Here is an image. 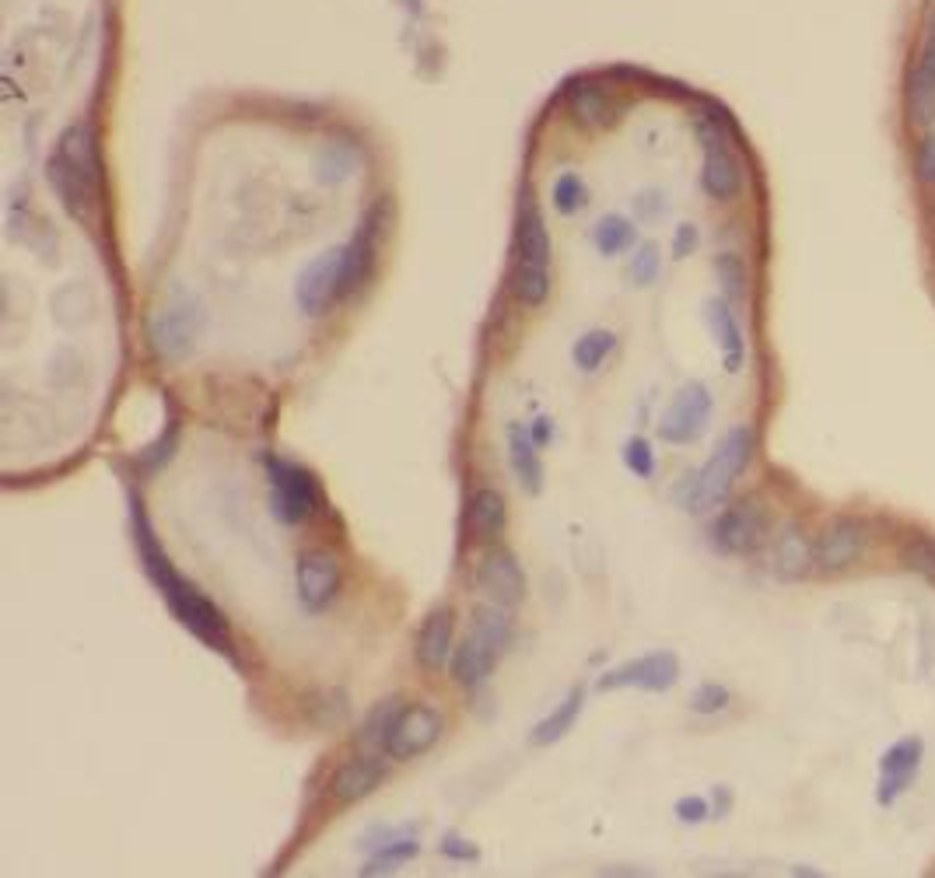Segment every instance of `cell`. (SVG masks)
Returning a JSON list of instances; mask_svg holds the SVG:
<instances>
[{
    "mask_svg": "<svg viewBox=\"0 0 935 878\" xmlns=\"http://www.w3.org/2000/svg\"><path fill=\"white\" fill-rule=\"evenodd\" d=\"M131 532H134V543H137V553H141L144 574L152 577V585L165 598V606L173 609V616L200 640V645L215 648L221 655H231V634H228L225 616L218 613V606L210 603L207 595H200L173 567V561H168L162 543H158L152 522H147V515H144V504H141L137 494H131Z\"/></svg>",
    "mask_w": 935,
    "mask_h": 878,
    "instance_id": "1",
    "label": "cell"
},
{
    "mask_svg": "<svg viewBox=\"0 0 935 878\" xmlns=\"http://www.w3.org/2000/svg\"><path fill=\"white\" fill-rule=\"evenodd\" d=\"M516 249H519V266L512 276V291L526 309H537L550 294V234L543 224V213L529 192L519 200V213H516Z\"/></svg>",
    "mask_w": 935,
    "mask_h": 878,
    "instance_id": "2",
    "label": "cell"
},
{
    "mask_svg": "<svg viewBox=\"0 0 935 878\" xmlns=\"http://www.w3.org/2000/svg\"><path fill=\"white\" fill-rule=\"evenodd\" d=\"M750 456H754V431H750L747 424L729 427L726 438L715 445L711 459L700 466V473L694 477L687 508H690V511H708V508H715V504L726 501V498L733 494V487H736L739 473L747 469Z\"/></svg>",
    "mask_w": 935,
    "mask_h": 878,
    "instance_id": "3",
    "label": "cell"
},
{
    "mask_svg": "<svg viewBox=\"0 0 935 878\" xmlns=\"http://www.w3.org/2000/svg\"><path fill=\"white\" fill-rule=\"evenodd\" d=\"M204 302L189 291L186 284H176L173 294L165 297V305L155 312V318L147 323V333H152V347L162 360L176 364L194 354L197 339L204 333Z\"/></svg>",
    "mask_w": 935,
    "mask_h": 878,
    "instance_id": "4",
    "label": "cell"
},
{
    "mask_svg": "<svg viewBox=\"0 0 935 878\" xmlns=\"http://www.w3.org/2000/svg\"><path fill=\"white\" fill-rule=\"evenodd\" d=\"M267 477H270V511L281 525H302L319 501L315 480L305 473L302 466H291L284 459H267Z\"/></svg>",
    "mask_w": 935,
    "mask_h": 878,
    "instance_id": "5",
    "label": "cell"
},
{
    "mask_svg": "<svg viewBox=\"0 0 935 878\" xmlns=\"http://www.w3.org/2000/svg\"><path fill=\"white\" fill-rule=\"evenodd\" d=\"M340 281H344V245H333L309 260L294 276V305L309 318L326 315L330 305L340 302Z\"/></svg>",
    "mask_w": 935,
    "mask_h": 878,
    "instance_id": "6",
    "label": "cell"
},
{
    "mask_svg": "<svg viewBox=\"0 0 935 878\" xmlns=\"http://www.w3.org/2000/svg\"><path fill=\"white\" fill-rule=\"evenodd\" d=\"M679 679V661L673 651H648L642 658H631L624 666L610 669L600 676L596 687L603 693L610 690H642V693H666Z\"/></svg>",
    "mask_w": 935,
    "mask_h": 878,
    "instance_id": "7",
    "label": "cell"
},
{
    "mask_svg": "<svg viewBox=\"0 0 935 878\" xmlns=\"http://www.w3.org/2000/svg\"><path fill=\"white\" fill-rule=\"evenodd\" d=\"M393 203L389 200H378L375 207H368V213L361 218L354 239L344 245V281H340V302L351 297L357 288H365L368 273L375 266V249H378V234L386 228Z\"/></svg>",
    "mask_w": 935,
    "mask_h": 878,
    "instance_id": "8",
    "label": "cell"
},
{
    "mask_svg": "<svg viewBox=\"0 0 935 878\" xmlns=\"http://www.w3.org/2000/svg\"><path fill=\"white\" fill-rule=\"evenodd\" d=\"M711 420V393L700 381L684 385L658 420V438L666 445H694Z\"/></svg>",
    "mask_w": 935,
    "mask_h": 878,
    "instance_id": "9",
    "label": "cell"
},
{
    "mask_svg": "<svg viewBox=\"0 0 935 878\" xmlns=\"http://www.w3.org/2000/svg\"><path fill=\"white\" fill-rule=\"evenodd\" d=\"M697 137L705 144V168H700V186L711 200H733L739 186H742V168L736 161V155L729 151L726 134L718 130V123L700 119L697 123Z\"/></svg>",
    "mask_w": 935,
    "mask_h": 878,
    "instance_id": "10",
    "label": "cell"
},
{
    "mask_svg": "<svg viewBox=\"0 0 935 878\" xmlns=\"http://www.w3.org/2000/svg\"><path fill=\"white\" fill-rule=\"evenodd\" d=\"M768 540V511L760 501H739L715 522V546L729 556H750Z\"/></svg>",
    "mask_w": 935,
    "mask_h": 878,
    "instance_id": "11",
    "label": "cell"
},
{
    "mask_svg": "<svg viewBox=\"0 0 935 878\" xmlns=\"http://www.w3.org/2000/svg\"><path fill=\"white\" fill-rule=\"evenodd\" d=\"M925 763V742L922 735H904L880 756V777H876V802L883 808L897 805L904 791L918 781V770Z\"/></svg>",
    "mask_w": 935,
    "mask_h": 878,
    "instance_id": "12",
    "label": "cell"
},
{
    "mask_svg": "<svg viewBox=\"0 0 935 878\" xmlns=\"http://www.w3.org/2000/svg\"><path fill=\"white\" fill-rule=\"evenodd\" d=\"M441 728H445V718L438 707H432V703L403 707V714L396 718L393 735L386 742V753L393 760H414L420 753H428V749L441 739Z\"/></svg>",
    "mask_w": 935,
    "mask_h": 878,
    "instance_id": "13",
    "label": "cell"
},
{
    "mask_svg": "<svg viewBox=\"0 0 935 878\" xmlns=\"http://www.w3.org/2000/svg\"><path fill=\"white\" fill-rule=\"evenodd\" d=\"M907 113L915 126L935 123V0L928 4L918 56L907 77Z\"/></svg>",
    "mask_w": 935,
    "mask_h": 878,
    "instance_id": "14",
    "label": "cell"
},
{
    "mask_svg": "<svg viewBox=\"0 0 935 878\" xmlns=\"http://www.w3.org/2000/svg\"><path fill=\"white\" fill-rule=\"evenodd\" d=\"M46 179L56 192V200L63 203V210L71 213L77 221H89L92 218V207H95V186L98 179H92L84 168H77L67 155L56 151L46 161Z\"/></svg>",
    "mask_w": 935,
    "mask_h": 878,
    "instance_id": "15",
    "label": "cell"
},
{
    "mask_svg": "<svg viewBox=\"0 0 935 878\" xmlns=\"http://www.w3.org/2000/svg\"><path fill=\"white\" fill-rule=\"evenodd\" d=\"M865 543H869L865 525L852 515H841L820 532V540L813 546V564L823 571H844L862 561Z\"/></svg>",
    "mask_w": 935,
    "mask_h": 878,
    "instance_id": "16",
    "label": "cell"
},
{
    "mask_svg": "<svg viewBox=\"0 0 935 878\" xmlns=\"http://www.w3.org/2000/svg\"><path fill=\"white\" fill-rule=\"evenodd\" d=\"M474 582L484 595H491L498 606H516L526 598V571L508 550H487L477 561Z\"/></svg>",
    "mask_w": 935,
    "mask_h": 878,
    "instance_id": "17",
    "label": "cell"
},
{
    "mask_svg": "<svg viewBox=\"0 0 935 878\" xmlns=\"http://www.w3.org/2000/svg\"><path fill=\"white\" fill-rule=\"evenodd\" d=\"M386 774H389V766H386V760H378V753H361L357 760L344 763L330 777V798L336 805H354L361 798H368L372 791L386 781Z\"/></svg>",
    "mask_w": 935,
    "mask_h": 878,
    "instance_id": "18",
    "label": "cell"
},
{
    "mask_svg": "<svg viewBox=\"0 0 935 878\" xmlns=\"http://www.w3.org/2000/svg\"><path fill=\"white\" fill-rule=\"evenodd\" d=\"M340 588V567L326 550H309L299 561V598L309 609H323L333 603Z\"/></svg>",
    "mask_w": 935,
    "mask_h": 878,
    "instance_id": "19",
    "label": "cell"
},
{
    "mask_svg": "<svg viewBox=\"0 0 935 878\" xmlns=\"http://www.w3.org/2000/svg\"><path fill=\"white\" fill-rule=\"evenodd\" d=\"M453 630H456V624H453L449 609H435L420 624L417 640H414V658L424 672H438L453 661Z\"/></svg>",
    "mask_w": 935,
    "mask_h": 878,
    "instance_id": "20",
    "label": "cell"
},
{
    "mask_svg": "<svg viewBox=\"0 0 935 878\" xmlns=\"http://www.w3.org/2000/svg\"><path fill=\"white\" fill-rule=\"evenodd\" d=\"M537 448L540 445L533 441V435H529L522 424L508 427V466H512V473L522 483L526 494H533V498L543 490V466H540Z\"/></svg>",
    "mask_w": 935,
    "mask_h": 878,
    "instance_id": "21",
    "label": "cell"
},
{
    "mask_svg": "<svg viewBox=\"0 0 935 878\" xmlns=\"http://www.w3.org/2000/svg\"><path fill=\"white\" fill-rule=\"evenodd\" d=\"M357 165H361V147L351 137H330L315 155V182L340 186L357 173Z\"/></svg>",
    "mask_w": 935,
    "mask_h": 878,
    "instance_id": "22",
    "label": "cell"
},
{
    "mask_svg": "<svg viewBox=\"0 0 935 878\" xmlns=\"http://www.w3.org/2000/svg\"><path fill=\"white\" fill-rule=\"evenodd\" d=\"M813 564V546L806 540V532L799 525H785V532L778 535L775 546V571L785 582H796Z\"/></svg>",
    "mask_w": 935,
    "mask_h": 878,
    "instance_id": "23",
    "label": "cell"
},
{
    "mask_svg": "<svg viewBox=\"0 0 935 878\" xmlns=\"http://www.w3.org/2000/svg\"><path fill=\"white\" fill-rule=\"evenodd\" d=\"M495 651L484 645V640L477 634H466V640H459V648L453 651V679L459 682V687H477V682L491 672L495 666Z\"/></svg>",
    "mask_w": 935,
    "mask_h": 878,
    "instance_id": "24",
    "label": "cell"
},
{
    "mask_svg": "<svg viewBox=\"0 0 935 878\" xmlns=\"http://www.w3.org/2000/svg\"><path fill=\"white\" fill-rule=\"evenodd\" d=\"M705 318H708V330L715 336V344L726 354V372H739L742 368V333L733 318V309L726 302H708L705 305Z\"/></svg>",
    "mask_w": 935,
    "mask_h": 878,
    "instance_id": "25",
    "label": "cell"
},
{
    "mask_svg": "<svg viewBox=\"0 0 935 878\" xmlns=\"http://www.w3.org/2000/svg\"><path fill=\"white\" fill-rule=\"evenodd\" d=\"M403 714V697H386V700H378L365 724H361V732H357V749L361 753H378V749H386L389 735H393V724L396 718Z\"/></svg>",
    "mask_w": 935,
    "mask_h": 878,
    "instance_id": "26",
    "label": "cell"
},
{
    "mask_svg": "<svg viewBox=\"0 0 935 878\" xmlns=\"http://www.w3.org/2000/svg\"><path fill=\"white\" fill-rule=\"evenodd\" d=\"M466 529L477 540H495V535L505 529V498L498 490H477L470 498V508H466Z\"/></svg>",
    "mask_w": 935,
    "mask_h": 878,
    "instance_id": "27",
    "label": "cell"
},
{
    "mask_svg": "<svg viewBox=\"0 0 935 878\" xmlns=\"http://www.w3.org/2000/svg\"><path fill=\"white\" fill-rule=\"evenodd\" d=\"M582 707H585V693H582V687H575L571 690L564 700H561V707H554V711H550L537 728H533V745H554V742H561L571 728H575V721H579V714H582Z\"/></svg>",
    "mask_w": 935,
    "mask_h": 878,
    "instance_id": "28",
    "label": "cell"
},
{
    "mask_svg": "<svg viewBox=\"0 0 935 878\" xmlns=\"http://www.w3.org/2000/svg\"><path fill=\"white\" fill-rule=\"evenodd\" d=\"M470 634H477L487 648H491L495 655H501L508 648V637H512V619H508V613L501 606H480L474 613Z\"/></svg>",
    "mask_w": 935,
    "mask_h": 878,
    "instance_id": "29",
    "label": "cell"
},
{
    "mask_svg": "<svg viewBox=\"0 0 935 878\" xmlns=\"http://www.w3.org/2000/svg\"><path fill=\"white\" fill-rule=\"evenodd\" d=\"M613 347H617V336L606 333V330H592L585 336L575 339V347H571V360H575V368L579 372H600V364L613 354Z\"/></svg>",
    "mask_w": 935,
    "mask_h": 878,
    "instance_id": "30",
    "label": "cell"
},
{
    "mask_svg": "<svg viewBox=\"0 0 935 878\" xmlns=\"http://www.w3.org/2000/svg\"><path fill=\"white\" fill-rule=\"evenodd\" d=\"M571 113L582 126H603L610 119V95L600 84H579L571 95Z\"/></svg>",
    "mask_w": 935,
    "mask_h": 878,
    "instance_id": "31",
    "label": "cell"
},
{
    "mask_svg": "<svg viewBox=\"0 0 935 878\" xmlns=\"http://www.w3.org/2000/svg\"><path fill=\"white\" fill-rule=\"evenodd\" d=\"M550 200H554V210L561 218H575V213L589 203V189L585 179L579 173H561L550 186Z\"/></svg>",
    "mask_w": 935,
    "mask_h": 878,
    "instance_id": "32",
    "label": "cell"
},
{
    "mask_svg": "<svg viewBox=\"0 0 935 878\" xmlns=\"http://www.w3.org/2000/svg\"><path fill=\"white\" fill-rule=\"evenodd\" d=\"M592 242H596V249L603 255H617L634 242V228L627 218H621V213H606V218L592 228Z\"/></svg>",
    "mask_w": 935,
    "mask_h": 878,
    "instance_id": "33",
    "label": "cell"
},
{
    "mask_svg": "<svg viewBox=\"0 0 935 878\" xmlns=\"http://www.w3.org/2000/svg\"><path fill=\"white\" fill-rule=\"evenodd\" d=\"M901 561H904V567L918 571L922 577L935 582V540H928V535H911L901 546Z\"/></svg>",
    "mask_w": 935,
    "mask_h": 878,
    "instance_id": "34",
    "label": "cell"
},
{
    "mask_svg": "<svg viewBox=\"0 0 935 878\" xmlns=\"http://www.w3.org/2000/svg\"><path fill=\"white\" fill-rule=\"evenodd\" d=\"M621 459H624V466L631 469L637 480H648L655 473V452H652V445L645 438H627L624 448H621Z\"/></svg>",
    "mask_w": 935,
    "mask_h": 878,
    "instance_id": "35",
    "label": "cell"
},
{
    "mask_svg": "<svg viewBox=\"0 0 935 878\" xmlns=\"http://www.w3.org/2000/svg\"><path fill=\"white\" fill-rule=\"evenodd\" d=\"M715 270H718L721 288H726L729 297H742V294H747V266H742L739 255L721 252L718 260H715Z\"/></svg>",
    "mask_w": 935,
    "mask_h": 878,
    "instance_id": "36",
    "label": "cell"
},
{
    "mask_svg": "<svg viewBox=\"0 0 935 878\" xmlns=\"http://www.w3.org/2000/svg\"><path fill=\"white\" fill-rule=\"evenodd\" d=\"M729 700H733V693L721 687V682H700L690 697V711L694 714H718V711H726Z\"/></svg>",
    "mask_w": 935,
    "mask_h": 878,
    "instance_id": "37",
    "label": "cell"
},
{
    "mask_svg": "<svg viewBox=\"0 0 935 878\" xmlns=\"http://www.w3.org/2000/svg\"><path fill=\"white\" fill-rule=\"evenodd\" d=\"M627 273H631V281H634L637 288L652 284L655 273H658V255H655V249L645 245L642 252H634V260L627 263Z\"/></svg>",
    "mask_w": 935,
    "mask_h": 878,
    "instance_id": "38",
    "label": "cell"
},
{
    "mask_svg": "<svg viewBox=\"0 0 935 878\" xmlns=\"http://www.w3.org/2000/svg\"><path fill=\"white\" fill-rule=\"evenodd\" d=\"M915 176H918L922 186H935V134H925L922 144H918Z\"/></svg>",
    "mask_w": 935,
    "mask_h": 878,
    "instance_id": "39",
    "label": "cell"
},
{
    "mask_svg": "<svg viewBox=\"0 0 935 878\" xmlns=\"http://www.w3.org/2000/svg\"><path fill=\"white\" fill-rule=\"evenodd\" d=\"M708 812H711V805H708L705 798H697V795L679 798V802H676V819H679V823L697 826V823H705V819H708Z\"/></svg>",
    "mask_w": 935,
    "mask_h": 878,
    "instance_id": "40",
    "label": "cell"
},
{
    "mask_svg": "<svg viewBox=\"0 0 935 878\" xmlns=\"http://www.w3.org/2000/svg\"><path fill=\"white\" fill-rule=\"evenodd\" d=\"M441 854H445V858H453V861H477L480 858V850L470 847L463 837H456V833H449V837L441 840Z\"/></svg>",
    "mask_w": 935,
    "mask_h": 878,
    "instance_id": "41",
    "label": "cell"
},
{
    "mask_svg": "<svg viewBox=\"0 0 935 878\" xmlns=\"http://www.w3.org/2000/svg\"><path fill=\"white\" fill-rule=\"evenodd\" d=\"M673 249H676V255H690V252L697 249V228H694V224L679 228L676 239H673Z\"/></svg>",
    "mask_w": 935,
    "mask_h": 878,
    "instance_id": "42",
    "label": "cell"
},
{
    "mask_svg": "<svg viewBox=\"0 0 935 878\" xmlns=\"http://www.w3.org/2000/svg\"><path fill=\"white\" fill-rule=\"evenodd\" d=\"M529 435H533L537 445H547V441H550V424H547V417H537V427H533Z\"/></svg>",
    "mask_w": 935,
    "mask_h": 878,
    "instance_id": "43",
    "label": "cell"
}]
</instances>
